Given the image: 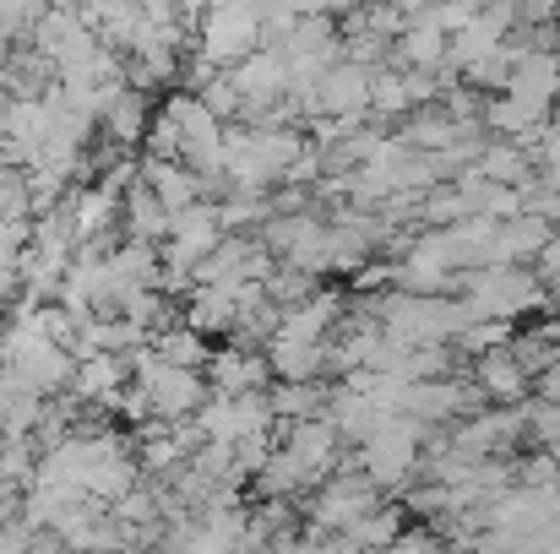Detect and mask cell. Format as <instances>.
<instances>
[{
	"mask_svg": "<svg viewBox=\"0 0 560 554\" xmlns=\"http://www.w3.org/2000/svg\"><path fill=\"white\" fill-rule=\"evenodd\" d=\"M452 283L468 294L474 321H517L523 310H545L550 305L545 283L534 272H523V267H474V272H457Z\"/></svg>",
	"mask_w": 560,
	"mask_h": 554,
	"instance_id": "6da1fadb",
	"label": "cell"
},
{
	"mask_svg": "<svg viewBox=\"0 0 560 554\" xmlns=\"http://www.w3.org/2000/svg\"><path fill=\"white\" fill-rule=\"evenodd\" d=\"M131 369H137V380H131V386L148 397V413H153L159 424H190V419L201 413V402L212 397L201 375L159 365L148 349H137V354H131Z\"/></svg>",
	"mask_w": 560,
	"mask_h": 554,
	"instance_id": "7a4b0ae2",
	"label": "cell"
},
{
	"mask_svg": "<svg viewBox=\"0 0 560 554\" xmlns=\"http://www.w3.org/2000/svg\"><path fill=\"white\" fill-rule=\"evenodd\" d=\"M201 71H234L240 60H250L261 49V11L250 5H218L201 16Z\"/></svg>",
	"mask_w": 560,
	"mask_h": 554,
	"instance_id": "3957f363",
	"label": "cell"
},
{
	"mask_svg": "<svg viewBox=\"0 0 560 554\" xmlns=\"http://www.w3.org/2000/svg\"><path fill=\"white\" fill-rule=\"evenodd\" d=\"M419 424L413 419H375V429L360 440V473L371 479L375 490H397L408 473H413V462H419Z\"/></svg>",
	"mask_w": 560,
	"mask_h": 554,
	"instance_id": "277c9868",
	"label": "cell"
},
{
	"mask_svg": "<svg viewBox=\"0 0 560 554\" xmlns=\"http://www.w3.org/2000/svg\"><path fill=\"white\" fill-rule=\"evenodd\" d=\"M164 115L175 120V137H180V164H186L190 175H218V164H223V120H212L207 109H201V98L196 93H175L170 104H164Z\"/></svg>",
	"mask_w": 560,
	"mask_h": 554,
	"instance_id": "5b68a950",
	"label": "cell"
},
{
	"mask_svg": "<svg viewBox=\"0 0 560 554\" xmlns=\"http://www.w3.org/2000/svg\"><path fill=\"white\" fill-rule=\"evenodd\" d=\"M371 511H381V490H375L360 468L332 473V479L316 490V500H311V522H316V533H349V528L365 522Z\"/></svg>",
	"mask_w": 560,
	"mask_h": 554,
	"instance_id": "8992f818",
	"label": "cell"
},
{
	"mask_svg": "<svg viewBox=\"0 0 560 554\" xmlns=\"http://www.w3.org/2000/svg\"><path fill=\"white\" fill-rule=\"evenodd\" d=\"M365 109H371V66L332 60L327 76L316 82V115H327V120H360Z\"/></svg>",
	"mask_w": 560,
	"mask_h": 554,
	"instance_id": "52a82bcc",
	"label": "cell"
},
{
	"mask_svg": "<svg viewBox=\"0 0 560 554\" xmlns=\"http://www.w3.org/2000/svg\"><path fill=\"white\" fill-rule=\"evenodd\" d=\"M201 380H207L212 397H256V391L272 386V369L256 349H212Z\"/></svg>",
	"mask_w": 560,
	"mask_h": 554,
	"instance_id": "ba28073f",
	"label": "cell"
},
{
	"mask_svg": "<svg viewBox=\"0 0 560 554\" xmlns=\"http://www.w3.org/2000/svg\"><path fill=\"white\" fill-rule=\"evenodd\" d=\"M283 435H289L283 451L300 462V473H305L311 484H327L332 468H338V429H332L327 419H305V424H289Z\"/></svg>",
	"mask_w": 560,
	"mask_h": 554,
	"instance_id": "9c48e42d",
	"label": "cell"
},
{
	"mask_svg": "<svg viewBox=\"0 0 560 554\" xmlns=\"http://www.w3.org/2000/svg\"><path fill=\"white\" fill-rule=\"evenodd\" d=\"M556 93H560L556 49H517V55H512V82H506V98H523V104L550 109V98H556Z\"/></svg>",
	"mask_w": 560,
	"mask_h": 554,
	"instance_id": "30bf717a",
	"label": "cell"
},
{
	"mask_svg": "<svg viewBox=\"0 0 560 554\" xmlns=\"http://www.w3.org/2000/svg\"><path fill=\"white\" fill-rule=\"evenodd\" d=\"M120 391H126V359H115V354L77 359V369H71V402H104L115 413Z\"/></svg>",
	"mask_w": 560,
	"mask_h": 554,
	"instance_id": "8fae6325",
	"label": "cell"
},
{
	"mask_svg": "<svg viewBox=\"0 0 560 554\" xmlns=\"http://www.w3.org/2000/svg\"><path fill=\"white\" fill-rule=\"evenodd\" d=\"M98 120H104V131H109V142H115V148H131V142H142V137H148V126H153L148 93H137L131 82H126V87H115V93L104 98Z\"/></svg>",
	"mask_w": 560,
	"mask_h": 554,
	"instance_id": "7c38bea8",
	"label": "cell"
},
{
	"mask_svg": "<svg viewBox=\"0 0 560 554\" xmlns=\"http://www.w3.org/2000/svg\"><path fill=\"white\" fill-rule=\"evenodd\" d=\"M234 321H240V283H234V288H190L186 327L196 332V338L234 332Z\"/></svg>",
	"mask_w": 560,
	"mask_h": 554,
	"instance_id": "4fadbf2b",
	"label": "cell"
},
{
	"mask_svg": "<svg viewBox=\"0 0 560 554\" xmlns=\"http://www.w3.org/2000/svg\"><path fill=\"white\" fill-rule=\"evenodd\" d=\"M142 185L153 190V201H159L170 217L201 201V175H190L186 164H159V158H148V164H142Z\"/></svg>",
	"mask_w": 560,
	"mask_h": 554,
	"instance_id": "5bb4252c",
	"label": "cell"
},
{
	"mask_svg": "<svg viewBox=\"0 0 560 554\" xmlns=\"http://www.w3.org/2000/svg\"><path fill=\"white\" fill-rule=\"evenodd\" d=\"M148 354L159 359V365L170 369H190V375H201L207 359H212V349H207V338H196L186 321H175V327H164L159 338H148Z\"/></svg>",
	"mask_w": 560,
	"mask_h": 554,
	"instance_id": "9a60e30c",
	"label": "cell"
},
{
	"mask_svg": "<svg viewBox=\"0 0 560 554\" xmlns=\"http://www.w3.org/2000/svg\"><path fill=\"white\" fill-rule=\"evenodd\" d=\"M120 212H126V239H142V245H164L170 239V212L153 201V190L142 180L120 196Z\"/></svg>",
	"mask_w": 560,
	"mask_h": 554,
	"instance_id": "2e32d148",
	"label": "cell"
},
{
	"mask_svg": "<svg viewBox=\"0 0 560 554\" xmlns=\"http://www.w3.org/2000/svg\"><path fill=\"white\" fill-rule=\"evenodd\" d=\"M474 380H479V391L485 397H495V402H523L528 397V375H523V365L512 359V349H501V354H485L479 365H474Z\"/></svg>",
	"mask_w": 560,
	"mask_h": 554,
	"instance_id": "e0dca14e",
	"label": "cell"
},
{
	"mask_svg": "<svg viewBox=\"0 0 560 554\" xmlns=\"http://www.w3.org/2000/svg\"><path fill=\"white\" fill-rule=\"evenodd\" d=\"M545 115H550V109H539V104H523V98H506V93H501V98H490V104H485V115H479V120H485L490 131H506V137L523 148V142H534V137H539Z\"/></svg>",
	"mask_w": 560,
	"mask_h": 554,
	"instance_id": "ac0fdd59",
	"label": "cell"
},
{
	"mask_svg": "<svg viewBox=\"0 0 560 554\" xmlns=\"http://www.w3.org/2000/svg\"><path fill=\"white\" fill-rule=\"evenodd\" d=\"M327 397H332V386H322V380H305V386H267L272 419H289V424L322 419V413H327Z\"/></svg>",
	"mask_w": 560,
	"mask_h": 554,
	"instance_id": "d6986e66",
	"label": "cell"
},
{
	"mask_svg": "<svg viewBox=\"0 0 560 554\" xmlns=\"http://www.w3.org/2000/svg\"><path fill=\"white\" fill-rule=\"evenodd\" d=\"M474 175L485 185H528L534 180V158L517 148V142H495V148H485L479 158H474Z\"/></svg>",
	"mask_w": 560,
	"mask_h": 554,
	"instance_id": "ffe728a7",
	"label": "cell"
},
{
	"mask_svg": "<svg viewBox=\"0 0 560 554\" xmlns=\"http://www.w3.org/2000/svg\"><path fill=\"white\" fill-rule=\"evenodd\" d=\"M397 60H402V71H441L446 66V38L435 33V27H424L419 22V11H413V22H408V33L397 38Z\"/></svg>",
	"mask_w": 560,
	"mask_h": 554,
	"instance_id": "44dd1931",
	"label": "cell"
},
{
	"mask_svg": "<svg viewBox=\"0 0 560 554\" xmlns=\"http://www.w3.org/2000/svg\"><path fill=\"white\" fill-rule=\"evenodd\" d=\"M343 539H349L354 554H386L397 539H402V511H397V506H381V511H371L365 522H354Z\"/></svg>",
	"mask_w": 560,
	"mask_h": 554,
	"instance_id": "7402d4cb",
	"label": "cell"
},
{
	"mask_svg": "<svg viewBox=\"0 0 560 554\" xmlns=\"http://www.w3.org/2000/svg\"><path fill=\"white\" fill-rule=\"evenodd\" d=\"M256 479H261V495H267V500H278V506H283L289 495H300V490L311 484V479L300 473V462H294V457H289L283 446H278V451L267 457V468H261Z\"/></svg>",
	"mask_w": 560,
	"mask_h": 554,
	"instance_id": "603a6c76",
	"label": "cell"
},
{
	"mask_svg": "<svg viewBox=\"0 0 560 554\" xmlns=\"http://www.w3.org/2000/svg\"><path fill=\"white\" fill-rule=\"evenodd\" d=\"M463 354H501V349H512V321H474V327H463L457 338H452Z\"/></svg>",
	"mask_w": 560,
	"mask_h": 554,
	"instance_id": "cb8c5ba5",
	"label": "cell"
},
{
	"mask_svg": "<svg viewBox=\"0 0 560 554\" xmlns=\"http://www.w3.org/2000/svg\"><path fill=\"white\" fill-rule=\"evenodd\" d=\"M365 115H408V87H402V71H371V109Z\"/></svg>",
	"mask_w": 560,
	"mask_h": 554,
	"instance_id": "d4e9b609",
	"label": "cell"
},
{
	"mask_svg": "<svg viewBox=\"0 0 560 554\" xmlns=\"http://www.w3.org/2000/svg\"><path fill=\"white\" fill-rule=\"evenodd\" d=\"M512 55H517V49H506V44H501L495 55H485V60H479V66H468L463 76H468V82H479V87H506V82H512Z\"/></svg>",
	"mask_w": 560,
	"mask_h": 554,
	"instance_id": "484cf974",
	"label": "cell"
},
{
	"mask_svg": "<svg viewBox=\"0 0 560 554\" xmlns=\"http://www.w3.org/2000/svg\"><path fill=\"white\" fill-rule=\"evenodd\" d=\"M528 429L539 435V446L550 451V462H560V402H539V408H528Z\"/></svg>",
	"mask_w": 560,
	"mask_h": 554,
	"instance_id": "4316f807",
	"label": "cell"
},
{
	"mask_svg": "<svg viewBox=\"0 0 560 554\" xmlns=\"http://www.w3.org/2000/svg\"><path fill=\"white\" fill-rule=\"evenodd\" d=\"M539 272H545V294L560 299V234H550V245L539 250Z\"/></svg>",
	"mask_w": 560,
	"mask_h": 554,
	"instance_id": "83f0119b",
	"label": "cell"
},
{
	"mask_svg": "<svg viewBox=\"0 0 560 554\" xmlns=\"http://www.w3.org/2000/svg\"><path fill=\"white\" fill-rule=\"evenodd\" d=\"M354 283H360V288H381V283H392V267H360Z\"/></svg>",
	"mask_w": 560,
	"mask_h": 554,
	"instance_id": "f1b7e54d",
	"label": "cell"
},
{
	"mask_svg": "<svg viewBox=\"0 0 560 554\" xmlns=\"http://www.w3.org/2000/svg\"><path fill=\"white\" fill-rule=\"evenodd\" d=\"M539 180H545V190H556V196H560V164L550 169V175H539Z\"/></svg>",
	"mask_w": 560,
	"mask_h": 554,
	"instance_id": "f546056e",
	"label": "cell"
}]
</instances>
